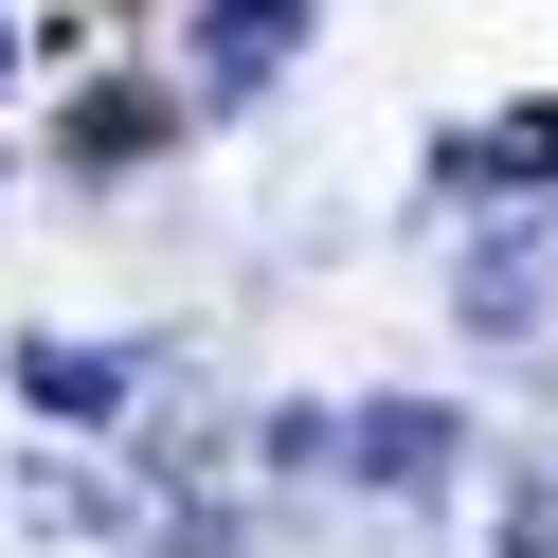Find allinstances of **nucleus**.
Returning a JSON list of instances; mask_svg holds the SVG:
<instances>
[{
  "label": "nucleus",
  "mask_w": 558,
  "mask_h": 558,
  "mask_svg": "<svg viewBox=\"0 0 558 558\" xmlns=\"http://www.w3.org/2000/svg\"><path fill=\"white\" fill-rule=\"evenodd\" d=\"M306 19H325V0H198V109H253L306 54Z\"/></svg>",
  "instance_id": "f257e3e1"
},
{
  "label": "nucleus",
  "mask_w": 558,
  "mask_h": 558,
  "mask_svg": "<svg viewBox=\"0 0 558 558\" xmlns=\"http://www.w3.org/2000/svg\"><path fill=\"white\" fill-rule=\"evenodd\" d=\"M450 450H469V433H450V414H414V397H378V414H342V469H361V486H433Z\"/></svg>",
  "instance_id": "f03ea898"
},
{
  "label": "nucleus",
  "mask_w": 558,
  "mask_h": 558,
  "mask_svg": "<svg viewBox=\"0 0 558 558\" xmlns=\"http://www.w3.org/2000/svg\"><path fill=\"white\" fill-rule=\"evenodd\" d=\"M162 126H181V90H90V109H73V162L109 181V162H145Z\"/></svg>",
  "instance_id": "7ed1b4c3"
},
{
  "label": "nucleus",
  "mask_w": 558,
  "mask_h": 558,
  "mask_svg": "<svg viewBox=\"0 0 558 558\" xmlns=\"http://www.w3.org/2000/svg\"><path fill=\"white\" fill-rule=\"evenodd\" d=\"M450 181H486V198H541V181H558V109H505L469 162H450Z\"/></svg>",
  "instance_id": "20e7f679"
},
{
  "label": "nucleus",
  "mask_w": 558,
  "mask_h": 558,
  "mask_svg": "<svg viewBox=\"0 0 558 558\" xmlns=\"http://www.w3.org/2000/svg\"><path fill=\"white\" fill-rule=\"evenodd\" d=\"M19 397H37V414H109V397H126V361H90V342H37V361H19Z\"/></svg>",
  "instance_id": "39448f33"
},
{
  "label": "nucleus",
  "mask_w": 558,
  "mask_h": 558,
  "mask_svg": "<svg viewBox=\"0 0 558 558\" xmlns=\"http://www.w3.org/2000/svg\"><path fill=\"white\" fill-rule=\"evenodd\" d=\"M469 325H486V342L541 325V253H486V270H469Z\"/></svg>",
  "instance_id": "423d86ee"
}]
</instances>
